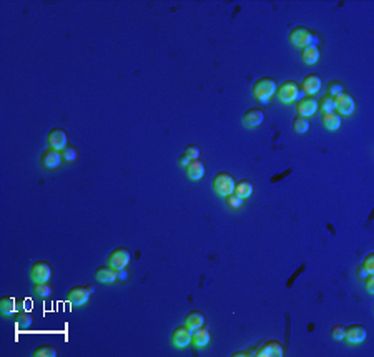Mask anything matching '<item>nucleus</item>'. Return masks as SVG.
I'll return each mask as SVG.
<instances>
[{"label":"nucleus","mask_w":374,"mask_h":357,"mask_svg":"<svg viewBox=\"0 0 374 357\" xmlns=\"http://www.w3.org/2000/svg\"><path fill=\"white\" fill-rule=\"evenodd\" d=\"M358 276H359V277H362V279H364V277L367 276V271H366L364 268H362V264H361L359 268H358Z\"/></svg>","instance_id":"38"},{"label":"nucleus","mask_w":374,"mask_h":357,"mask_svg":"<svg viewBox=\"0 0 374 357\" xmlns=\"http://www.w3.org/2000/svg\"><path fill=\"white\" fill-rule=\"evenodd\" d=\"M366 327L361 324H349L348 327H344V341L348 344H361L366 341Z\"/></svg>","instance_id":"10"},{"label":"nucleus","mask_w":374,"mask_h":357,"mask_svg":"<svg viewBox=\"0 0 374 357\" xmlns=\"http://www.w3.org/2000/svg\"><path fill=\"white\" fill-rule=\"evenodd\" d=\"M33 292L38 298H48L52 294V286L48 282H33Z\"/></svg>","instance_id":"27"},{"label":"nucleus","mask_w":374,"mask_h":357,"mask_svg":"<svg viewBox=\"0 0 374 357\" xmlns=\"http://www.w3.org/2000/svg\"><path fill=\"white\" fill-rule=\"evenodd\" d=\"M17 311V299L12 296H2L0 298V313L4 316H12Z\"/></svg>","instance_id":"23"},{"label":"nucleus","mask_w":374,"mask_h":357,"mask_svg":"<svg viewBox=\"0 0 374 357\" xmlns=\"http://www.w3.org/2000/svg\"><path fill=\"white\" fill-rule=\"evenodd\" d=\"M185 326H188L191 331L198 329V327L205 326V316L200 311H191L185 316Z\"/></svg>","instance_id":"21"},{"label":"nucleus","mask_w":374,"mask_h":357,"mask_svg":"<svg viewBox=\"0 0 374 357\" xmlns=\"http://www.w3.org/2000/svg\"><path fill=\"white\" fill-rule=\"evenodd\" d=\"M254 355L258 357H281L285 355V347L278 341H266L254 350Z\"/></svg>","instance_id":"11"},{"label":"nucleus","mask_w":374,"mask_h":357,"mask_svg":"<svg viewBox=\"0 0 374 357\" xmlns=\"http://www.w3.org/2000/svg\"><path fill=\"white\" fill-rule=\"evenodd\" d=\"M331 337H333V339H336V341H343V337H344V326H343V324L333 326V329H331Z\"/></svg>","instance_id":"35"},{"label":"nucleus","mask_w":374,"mask_h":357,"mask_svg":"<svg viewBox=\"0 0 374 357\" xmlns=\"http://www.w3.org/2000/svg\"><path fill=\"white\" fill-rule=\"evenodd\" d=\"M118 277H120V279H127V271H125V268L118 269Z\"/></svg>","instance_id":"39"},{"label":"nucleus","mask_w":374,"mask_h":357,"mask_svg":"<svg viewBox=\"0 0 374 357\" xmlns=\"http://www.w3.org/2000/svg\"><path fill=\"white\" fill-rule=\"evenodd\" d=\"M185 171H186V176H188L191 181H198L205 176L206 166L201 160H191L188 165L185 166Z\"/></svg>","instance_id":"16"},{"label":"nucleus","mask_w":374,"mask_h":357,"mask_svg":"<svg viewBox=\"0 0 374 357\" xmlns=\"http://www.w3.org/2000/svg\"><path fill=\"white\" fill-rule=\"evenodd\" d=\"M318 106H321V111L323 113H325V111H333L334 110V100H333V96H330V95L323 96L321 101H318Z\"/></svg>","instance_id":"31"},{"label":"nucleus","mask_w":374,"mask_h":357,"mask_svg":"<svg viewBox=\"0 0 374 357\" xmlns=\"http://www.w3.org/2000/svg\"><path fill=\"white\" fill-rule=\"evenodd\" d=\"M276 95H278V100L283 101V103H293V101L299 100L301 90H299V85L294 80H286L281 85H278Z\"/></svg>","instance_id":"4"},{"label":"nucleus","mask_w":374,"mask_h":357,"mask_svg":"<svg viewBox=\"0 0 374 357\" xmlns=\"http://www.w3.org/2000/svg\"><path fill=\"white\" fill-rule=\"evenodd\" d=\"M211 188L218 196L226 198L235 191V178L231 176L230 173L220 171V173L215 174L213 180H211Z\"/></svg>","instance_id":"3"},{"label":"nucleus","mask_w":374,"mask_h":357,"mask_svg":"<svg viewBox=\"0 0 374 357\" xmlns=\"http://www.w3.org/2000/svg\"><path fill=\"white\" fill-rule=\"evenodd\" d=\"M301 60L306 65H314L319 60V48L316 45H309L301 50Z\"/></svg>","instance_id":"22"},{"label":"nucleus","mask_w":374,"mask_h":357,"mask_svg":"<svg viewBox=\"0 0 374 357\" xmlns=\"http://www.w3.org/2000/svg\"><path fill=\"white\" fill-rule=\"evenodd\" d=\"M235 195H238L240 198H243V200H246L248 196H251L253 193V185L249 183V181L243 180V181H238V183H235Z\"/></svg>","instance_id":"24"},{"label":"nucleus","mask_w":374,"mask_h":357,"mask_svg":"<svg viewBox=\"0 0 374 357\" xmlns=\"http://www.w3.org/2000/svg\"><path fill=\"white\" fill-rule=\"evenodd\" d=\"M57 347H54V345H48V344H42L38 345V347L33 349L32 355L33 357H57Z\"/></svg>","instance_id":"26"},{"label":"nucleus","mask_w":374,"mask_h":357,"mask_svg":"<svg viewBox=\"0 0 374 357\" xmlns=\"http://www.w3.org/2000/svg\"><path fill=\"white\" fill-rule=\"evenodd\" d=\"M343 92H344V87L341 82H330V85H328V95L333 96V98Z\"/></svg>","instance_id":"32"},{"label":"nucleus","mask_w":374,"mask_h":357,"mask_svg":"<svg viewBox=\"0 0 374 357\" xmlns=\"http://www.w3.org/2000/svg\"><path fill=\"white\" fill-rule=\"evenodd\" d=\"M50 276H52V268H50V264L47 261L38 259V261L32 263V266H30V279L33 282H48Z\"/></svg>","instance_id":"8"},{"label":"nucleus","mask_w":374,"mask_h":357,"mask_svg":"<svg viewBox=\"0 0 374 357\" xmlns=\"http://www.w3.org/2000/svg\"><path fill=\"white\" fill-rule=\"evenodd\" d=\"M263 120H264V113L261 108H249L245 111V115L241 118V122L246 128H258L263 123Z\"/></svg>","instance_id":"15"},{"label":"nucleus","mask_w":374,"mask_h":357,"mask_svg":"<svg viewBox=\"0 0 374 357\" xmlns=\"http://www.w3.org/2000/svg\"><path fill=\"white\" fill-rule=\"evenodd\" d=\"M225 203H226V206H228L230 209H240L243 206V198L235 195V193H231V195H228L225 198Z\"/></svg>","instance_id":"29"},{"label":"nucleus","mask_w":374,"mask_h":357,"mask_svg":"<svg viewBox=\"0 0 374 357\" xmlns=\"http://www.w3.org/2000/svg\"><path fill=\"white\" fill-rule=\"evenodd\" d=\"M62 158H64L65 161H75L78 158V150L75 146H65L64 150H62Z\"/></svg>","instance_id":"30"},{"label":"nucleus","mask_w":374,"mask_h":357,"mask_svg":"<svg viewBox=\"0 0 374 357\" xmlns=\"http://www.w3.org/2000/svg\"><path fill=\"white\" fill-rule=\"evenodd\" d=\"M62 151H57L54 148H47L42 151L40 155V165L45 168V169H55L60 166L62 163Z\"/></svg>","instance_id":"13"},{"label":"nucleus","mask_w":374,"mask_h":357,"mask_svg":"<svg viewBox=\"0 0 374 357\" xmlns=\"http://www.w3.org/2000/svg\"><path fill=\"white\" fill-rule=\"evenodd\" d=\"M130 259H132V256H130V251L127 248L123 246H118L115 249H112V251L109 253V256H106V263H109V266H112V268L115 269H123L127 268Z\"/></svg>","instance_id":"6"},{"label":"nucleus","mask_w":374,"mask_h":357,"mask_svg":"<svg viewBox=\"0 0 374 357\" xmlns=\"http://www.w3.org/2000/svg\"><path fill=\"white\" fill-rule=\"evenodd\" d=\"M190 161H191V160L185 155V153H183V155H180V158H178V165H180V166H183V168H185L186 165H188Z\"/></svg>","instance_id":"37"},{"label":"nucleus","mask_w":374,"mask_h":357,"mask_svg":"<svg viewBox=\"0 0 374 357\" xmlns=\"http://www.w3.org/2000/svg\"><path fill=\"white\" fill-rule=\"evenodd\" d=\"M364 281H366V291L372 294L374 292V274H367L364 277Z\"/></svg>","instance_id":"36"},{"label":"nucleus","mask_w":374,"mask_h":357,"mask_svg":"<svg viewBox=\"0 0 374 357\" xmlns=\"http://www.w3.org/2000/svg\"><path fill=\"white\" fill-rule=\"evenodd\" d=\"M278 83L271 77H261L253 83L251 87V95L254 100L261 101V103H268L270 98L276 93Z\"/></svg>","instance_id":"1"},{"label":"nucleus","mask_w":374,"mask_h":357,"mask_svg":"<svg viewBox=\"0 0 374 357\" xmlns=\"http://www.w3.org/2000/svg\"><path fill=\"white\" fill-rule=\"evenodd\" d=\"M309 120L308 118H304V116H294V120H293V128H294V132H298V133H306L309 130Z\"/></svg>","instance_id":"28"},{"label":"nucleus","mask_w":374,"mask_h":357,"mask_svg":"<svg viewBox=\"0 0 374 357\" xmlns=\"http://www.w3.org/2000/svg\"><path fill=\"white\" fill-rule=\"evenodd\" d=\"M92 292H93L92 286H73L67 291L65 298L72 306H77L78 308V306H85L88 303V298Z\"/></svg>","instance_id":"5"},{"label":"nucleus","mask_w":374,"mask_h":357,"mask_svg":"<svg viewBox=\"0 0 374 357\" xmlns=\"http://www.w3.org/2000/svg\"><path fill=\"white\" fill-rule=\"evenodd\" d=\"M290 43L296 48H304L318 43V37L306 27H294L290 30Z\"/></svg>","instance_id":"2"},{"label":"nucleus","mask_w":374,"mask_h":357,"mask_svg":"<svg viewBox=\"0 0 374 357\" xmlns=\"http://www.w3.org/2000/svg\"><path fill=\"white\" fill-rule=\"evenodd\" d=\"M47 143L48 148L62 151L67 146V133L60 128H52L47 135Z\"/></svg>","instance_id":"14"},{"label":"nucleus","mask_w":374,"mask_h":357,"mask_svg":"<svg viewBox=\"0 0 374 357\" xmlns=\"http://www.w3.org/2000/svg\"><path fill=\"white\" fill-rule=\"evenodd\" d=\"M334 111L338 113V115H353V111L356 108V103H354V98L353 95H349L346 92L339 93L334 96Z\"/></svg>","instance_id":"7"},{"label":"nucleus","mask_w":374,"mask_h":357,"mask_svg":"<svg viewBox=\"0 0 374 357\" xmlns=\"http://www.w3.org/2000/svg\"><path fill=\"white\" fill-rule=\"evenodd\" d=\"M95 277L100 281V282H113L118 279V269L112 268V266H100L95 271Z\"/></svg>","instance_id":"19"},{"label":"nucleus","mask_w":374,"mask_h":357,"mask_svg":"<svg viewBox=\"0 0 374 357\" xmlns=\"http://www.w3.org/2000/svg\"><path fill=\"white\" fill-rule=\"evenodd\" d=\"M318 100L313 98V96H303L296 101V111L299 116L309 118L313 116L316 111H318Z\"/></svg>","instance_id":"12"},{"label":"nucleus","mask_w":374,"mask_h":357,"mask_svg":"<svg viewBox=\"0 0 374 357\" xmlns=\"http://www.w3.org/2000/svg\"><path fill=\"white\" fill-rule=\"evenodd\" d=\"M209 342V331L205 326L198 327V329L191 331V344L195 345L196 349H203L206 347Z\"/></svg>","instance_id":"18"},{"label":"nucleus","mask_w":374,"mask_h":357,"mask_svg":"<svg viewBox=\"0 0 374 357\" xmlns=\"http://www.w3.org/2000/svg\"><path fill=\"white\" fill-rule=\"evenodd\" d=\"M299 87H301V92L306 96H313L314 93L319 92V88H321V78L316 77V75H306L303 78V83L299 85Z\"/></svg>","instance_id":"17"},{"label":"nucleus","mask_w":374,"mask_h":357,"mask_svg":"<svg viewBox=\"0 0 374 357\" xmlns=\"http://www.w3.org/2000/svg\"><path fill=\"white\" fill-rule=\"evenodd\" d=\"M362 268L367 271V274H374V253H369L362 259Z\"/></svg>","instance_id":"33"},{"label":"nucleus","mask_w":374,"mask_h":357,"mask_svg":"<svg viewBox=\"0 0 374 357\" xmlns=\"http://www.w3.org/2000/svg\"><path fill=\"white\" fill-rule=\"evenodd\" d=\"M183 153L190 158V160H198V156H200V153H201V151H200V148H198L196 145H188V146L185 148Z\"/></svg>","instance_id":"34"},{"label":"nucleus","mask_w":374,"mask_h":357,"mask_svg":"<svg viewBox=\"0 0 374 357\" xmlns=\"http://www.w3.org/2000/svg\"><path fill=\"white\" fill-rule=\"evenodd\" d=\"M170 341L172 345L177 349H183L188 344H191V329L188 326H178L172 331V336H170Z\"/></svg>","instance_id":"9"},{"label":"nucleus","mask_w":374,"mask_h":357,"mask_svg":"<svg viewBox=\"0 0 374 357\" xmlns=\"http://www.w3.org/2000/svg\"><path fill=\"white\" fill-rule=\"evenodd\" d=\"M15 322H17V326H19L20 329H28V327L32 326V322H33V316L30 313H27V311H17Z\"/></svg>","instance_id":"25"},{"label":"nucleus","mask_w":374,"mask_h":357,"mask_svg":"<svg viewBox=\"0 0 374 357\" xmlns=\"http://www.w3.org/2000/svg\"><path fill=\"white\" fill-rule=\"evenodd\" d=\"M321 122L330 132H336V130H339V127H341V115H338L334 110L325 111L321 115Z\"/></svg>","instance_id":"20"}]
</instances>
